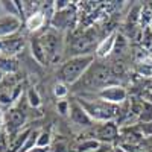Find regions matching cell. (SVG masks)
Here are the masks:
<instances>
[{
    "label": "cell",
    "mask_w": 152,
    "mask_h": 152,
    "mask_svg": "<svg viewBox=\"0 0 152 152\" xmlns=\"http://www.w3.org/2000/svg\"><path fill=\"white\" fill-rule=\"evenodd\" d=\"M113 84H114V75L111 72V67L94 61L91 67L85 72V75L73 87L75 91H79L84 94V93H97Z\"/></svg>",
    "instance_id": "obj_1"
},
{
    "label": "cell",
    "mask_w": 152,
    "mask_h": 152,
    "mask_svg": "<svg viewBox=\"0 0 152 152\" xmlns=\"http://www.w3.org/2000/svg\"><path fill=\"white\" fill-rule=\"evenodd\" d=\"M94 62V55H79V56H70L61 64L58 70L59 82H64L67 85H75L85 72L91 67Z\"/></svg>",
    "instance_id": "obj_2"
},
{
    "label": "cell",
    "mask_w": 152,
    "mask_h": 152,
    "mask_svg": "<svg viewBox=\"0 0 152 152\" xmlns=\"http://www.w3.org/2000/svg\"><path fill=\"white\" fill-rule=\"evenodd\" d=\"M78 102L82 105V108L87 111V114L91 117L94 122H114V119H117L120 116V105H113L104 100H88L85 97H79Z\"/></svg>",
    "instance_id": "obj_3"
},
{
    "label": "cell",
    "mask_w": 152,
    "mask_h": 152,
    "mask_svg": "<svg viewBox=\"0 0 152 152\" xmlns=\"http://www.w3.org/2000/svg\"><path fill=\"white\" fill-rule=\"evenodd\" d=\"M38 38H40L47 64L52 66V64H56V62H61L62 53H64V40H62L61 32L50 28Z\"/></svg>",
    "instance_id": "obj_4"
},
{
    "label": "cell",
    "mask_w": 152,
    "mask_h": 152,
    "mask_svg": "<svg viewBox=\"0 0 152 152\" xmlns=\"http://www.w3.org/2000/svg\"><path fill=\"white\" fill-rule=\"evenodd\" d=\"M28 122V113L21 107H11L3 117V126L9 135L14 137L15 134L23 131V126Z\"/></svg>",
    "instance_id": "obj_5"
},
{
    "label": "cell",
    "mask_w": 152,
    "mask_h": 152,
    "mask_svg": "<svg viewBox=\"0 0 152 152\" xmlns=\"http://www.w3.org/2000/svg\"><path fill=\"white\" fill-rule=\"evenodd\" d=\"M94 32L93 31H84L79 35H75L73 40L70 43V50H72V56H79V55H91L90 50L94 46Z\"/></svg>",
    "instance_id": "obj_6"
},
{
    "label": "cell",
    "mask_w": 152,
    "mask_h": 152,
    "mask_svg": "<svg viewBox=\"0 0 152 152\" xmlns=\"http://www.w3.org/2000/svg\"><path fill=\"white\" fill-rule=\"evenodd\" d=\"M96 96L100 100H104V102H108V104H113V105H120L126 100V97H128V91H126L125 87H122L119 84H113V85L105 87L104 90L97 91Z\"/></svg>",
    "instance_id": "obj_7"
},
{
    "label": "cell",
    "mask_w": 152,
    "mask_h": 152,
    "mask_svg": "<svg viewBox=\"0 0 152 152\" xmlns=\"http://www.w3.org/2000/svg\"><path fill=\"white\" fill-rule=\"evenodd\" d=\"M93 138L97 140L99 143H111L113 140H116L119 137V128L114 122H104L97 125L96 128L91 131Z\"/></svg>",
    "instance_id": "obj_8"
},
{
    "label": "cell",
    "mask_w": 152,
    "mask_h": 152,
    "mask_svg": "<svg viewBox=\"0 0 152 152\" xmlns=\"http://www.w3.org/2000/svg\"><path fill=\"white\" fill-rule=\"evenodd\" d=\"M75 18H76L75 6H69L64 11L53 12V17H52V20H50V24H52V29L61 32L64 29H70V26L73 24Z\"/></svg>",
    "instance_id": "obj_9"
},
{
    "label": "cell",
    "mask_w": 152,
    "mask_h": 152,
    "mask_svg": "<svg viewBox=\"0 0 152 152\" xmlns=\"http://www.w3.org/2000/svg\"><path fill=\"white\" fill-rule=\"evenodd\" d=\"M21 28V20L15 15L2 14L0 15V40H6L9 37H14Z\"/></svg>",
    "instance_id": "obj_10"
},
{
    "label": "cell",
    "mask_w": 152,
    "mask_h": 152,
    "mask_svg": "<svg viewBox=\"0 0 152 152\" xmlns=\"http://www.w3.org/2000/svg\"><path fill=\"white\" fill-rule=\"evenodd\" d=\"M69 116H70L72 122L75 125L81 126V128H91V125H93L91 117L87 114V111L82 108V105L78 102V100H73V102L70 104Z\"/></svg>",
    "instance_id": "obj_11"
},
{
    "label": "cell",
    "mask_w": 152,
    "mask_h": 152,
    "mask_svg": "<svg viewBox=\"0 0 152 152\" xmlns=\"http://www.w3.org/2000/svg\"><path fill=\"white\" fill-rule=\"evenodd\" d=\"M24 47L23 43V37H9L6 40H0V52H2L5 56L12 58L14 55L20 53Z\"/></svg>",
    "instance_id": "obj_12"
},
{
    "label": "cell",
    "mask_w": 152,
    "mask_h": 152,
    "mask_svg": "<svg viewBox=\"0 0 152 152\" xmlns=\"http://www.w3.org/2000/svg\"><path fill=\"white\" fill-rule=\"evenodd\" d=\"M116 40H117V34H110L107 35L104 40H100V43L97 44L96 47V56L97 58H107L113 50H114V46H116Z\"/></svg>",
    "instance_id": "obj_13"
},
{
    "label": "cell",
    "mask_w": 152,
    "mask_h": 152,
    "mask_svg": "<svg viewBox=\"0 0 152 152\" xmlns=\"http://www.w3.org/2000/svg\"><path fill=\"white\" fill-rule=\"evenodd\" d=\"M44 24H46V14L41 11L35 12V14H32L26 18V28L29 32L40 31L41 28H44Z\"/></svg>",
    "instance_id": "obj_14"
},
{
    "label": "cell",
    "mask_w": 152,
    "mask_h": 152,
    "mask_svg": "<svg viewBox=\"0 0 152 152\" xmlns=\"http://www.w3.org/2000/svg\"><path fill=\"white\" fill-rule=\"evenodd\" d=\"M99 142L94 140V138H84V140H79L73 146V149H70V152H93L99 148Z\"/></svg>",
    "instance_id": "obj_15"
},
{
    "label": "cell",
    "mask_w": 152,
    "mask_h": 152,
    "mask_svg": "<svg viewBox=\"0 0 152 152\" xmlns=\"http://www.w3.org/2000/svg\"><path fill=\"white\" fill-rule=\"evenodd\" d=\"M31 49H32V56L40 62L43 66H47V61H46V55L43 52V47L40 43V38H32L31 40Z\"/></svg>",
    "instance_id": "obj_16"
},
{
    "label": "cell",
    "mask_w": 152,
    "mask_h": 152,
    "mask_svg": "<svg viewBox=\"0 0 152 152\" xmlns=\"http://www.w3.org/2000/svg\"><path fill=\"white\" fill-rule=\"evenodd\" d=\"M26 99H28V104L32 108H40L41 97H40V94H38V91L35 90V88H29L28 93H26Z\"/></svg>",
    "instance_id": "obj_17"
},
{
    "label": "cell",
    "mask_w": 152,
    "mask_h": 152,
    "mask_svg": "<svg viewBox=\"0 0 152 152\" xmlns=\"http://www.w3.org/2000/svg\"><path fill=\"white\" fill-rule=\"evenodd\" d=\"M40 148H50L52 146V135L49 131H40V135L37 138V145Z\"/></svg>",
    "instance_id": "obj_18"
},
{
    "label": "cell",
    "mask_w": 152,
    "mask_h": 152,
    "mask_svg": "<svg viewBox=\"0 0 152 152\" xmlns=\"http://www.w3.org/2000/svg\"><path fill=\"white\" fill-rule=\"evenodd\" d=\"M69 85L64 84V82H56L55 87H53V94L58 97V99H66L69 96Z\"/></svg>",
    "instance_id": "obj_19"
},
{
    "label": "cell",
    "mask_w": 152,
    "mask_h": 152,
    "mask_svg": "<svg viewBox=\"0 0 152 152\" xmlns=\"http://www.w3.org/2000/svg\"><path fill=\"white\" fill-rule=\"evenodd\" d=\"M69 6H72L69 0H56V2H53V9H55V12L64 11V9H67Z\"/></svg>",
    "instance_id": "obj_20"
},
{
    "label": "cell",
    "mask_w": 152,
    "mask_h": 152,
    "mask_svg": "<svg viewBox=\"0 0 152 152\" xmlns=\"http://www.w3.org/2000/svg\"><path fill=\"white\" fill-rule=\"evenodd\" d=\"M58 111H59V114H69V111H70V102H67V100H59L58 102Z\"/></svg>",
    "instance_id": "obj_21"
},
{
    "label": "cell",
    "mask_w": 152,
    "mask_h": 152,
    "mask_svg": "<svg viewBox=\"0 0 152 152\" xmlns=\"http://www.w3.org/2000/svg\"><path fill=\"white\" fill-rule=\"evenodd\" d=\"M140 131H142L143 135H152V122L140 123Z\"/></svg>",
    "instance_id": "obj_22"
},
{
    "label": "cell",
    "mask_w": 152,
    "mask_h": 152,
    "mask_svg": "<svg viewBox=\"0 0 152 152\" xmlns=\"http://www.w3.org/2000/svg\"><path fill=\"white\" fill-rule=\"evenodd\" d=\"M26 152H50V148H40V146H34L32 149L26 151Z\"/></svg>",
    "instance_id": "obj_23"
},
{
    "label": "cell",
    "mask_w": 152,
    "mask_h": 152,
    "mask_svg": "<svg viewBox=\"0 0 152 152\" xmlns=\"http://www.w3.org/2000/svg\"><path fill=\"white\" fill-rule=\"evenodd\" d=\"M113 152H126V151H125L122 146H116V148L113 149Z\"/></svg>",
    "instance_id": "obj_24"
},
{
    "label": "cell",
    "mask_w": 152,
    "mask_h": 152,
    "mask_svg": "<svg viewBox=\"0 0 152 152\" xmlns=\"http://www.w3.org/2000/svg\"><path fill=\"white\" fill-rule=\"evenodd\" d=\"M3 78H5V73H3L2 70H0V82H2V81H3Z\"/></svg>",
    "instance_id": "obj_25"
},
{
    "label": "cell",
    "mask_w": 152,
    "mask_h": 152,
    "mask_svg": "<svg viewBox=\"0 0 152 152\" xmlns=\"http://www.w3.org/2000/svg\"><path fill=\"white\" fill-rule=\"evenodd\" d=\"M0 126H2V125H0ZM0 137H2V131H0Z\"/></svg>",
    "instance_id": "obj_26"
},
{
    "label": "cell",
    "mask_w": 152,
    "mask_h": 152,
    "mask_svg": "<svg viewBox=\"0 0 152 152\" xmlns=\"http://www.w3.org/2000/svg\"><path fill=\"white\" fill-rule=\"evenodd\" d=\"M0 9H2V8H0Z\"/></svg>",
    "instance_id": "obj_27"
}]
</instances>
